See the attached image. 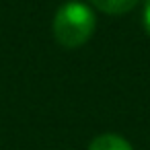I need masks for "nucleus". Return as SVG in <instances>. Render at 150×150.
<instances>
[{"instance_id":"f257e3e1","label":"nucleus","mask_w":150,"mask_h":150,"mask_svg":"<svg viewBox=\"0 0 150 150\" xmlns=\"http://www.w3.org/2000/svg\"><path fill=\"white\" fill-rule=\"evenodd\" d=\"M95 27H97L95 13L86 4L76 2V0L62 4L54 19V35L58 43L68 50L80 47L82 43H86L95 33Z\"/></svg>"},{"instance_id":"7ed1b4c3","label":"nucleus","mask_w":150,"mask_h":150,"mask_svg":"<svg viewBox=\"0 0 150 150\" xmlns=\"http://www.w3.org/2000/svg\"><path fill=\"white\" fill-rule=\"evenodd\" d=\"M91 2L99 11H103L107 15H125L140 2V0H91Z\"/></svg>"},{"instance_id":"f03ea898","label":"nucleus","mask_w":150,"mask_h":150,"mask_svg":"<svg viewBox=\"0 0 150 150\" xmlns=\"http://www.w3.org/2000/svg\"><path fill=\"white\" fill-rule=\"evenodd\" d=\"M88 150H134V148L125 138H121L117 134H103L91 142Z\"/></svg>"},{"instance_id":"20e7f679","label":"nucleus","mask_w":150,"mask_h":150,"mask_svg":"<svg viewBox=\"0 0 150 150\" xmlns=\"http://www.w3.org/2000/svg\"><path fill=\"white\" fill-rule=\"evenodd\" d=\"M144 27H146V31L150 35V0L146 2V6H144Z\"/></svg>"}]
</instances>
